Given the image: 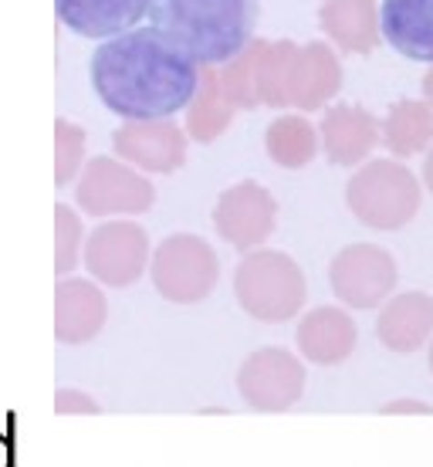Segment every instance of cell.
<instances>
[{
	"label": "cell",
	"instance_id": "cell-1",
	"mask_svg": "<svg viewBox=\"0 0 433 467\" xmlns=\"http://www.w3.org/2000/svg\"><path fill=\"white\" fill-rule=\"evenodd\" d=\"M200 65L163 27H132L92 55V88L122 119H173L193 102Z\"/></svg>",
	"mask_w": 433,
	"mask_h": 467
},
{
	"label": "cell",
	"instance_id": "cell-2",
	"mask_svg": "<svg viewBox=\"0 0 433 467\" xmlns=\"http://www.w3.org/2000/svg\"><path fill=\"white\" fill-rule=\"evenodd\" d=\"M149 21L200 65H223L254 37L258 0H149Z\"/></svg>",
	"mask_w": 433,
	"mask_h": 467
},
{
	"label": "cell",
	"instance_id": "cell-3",
	"mask_svg": "<svg viewBox=\"0 0 433 467\" xmlns=\"http://www.w3.org/2000/svg\"><path fill=\"white\" fill-rule=\"evenodd\" d=\"M234 298L251 318L264 326H282L304 308L308 281L292 254L254 247L234 268Z\"/></svg>",
	"mask_w": 433,
	"mask_h": 467
},
{
	"label": "cell",
	"instance_id": "cell-4",
	"mask_svg": "<svg viewBox=\"0 0 433 467\" xmlns=\"http://www.w3.org/2000/svg\"><path fill=\"white\" fill-rule=\"evenodd\" d=\"M345 207L369 231H399L420 211V180L397 156L369 160L345 183Z\"/></svg>",
	"mask_w": 433,
	"mask_h": 467
},
{
	"label": "cell",
	"instance_id": "cell-5",
	"mask_svg": "<svg viewBox=\"0 0 433 467\" xmlns=\"http://www.w3.org/2000/svg\"><path fill=\"white\" fill-rule=\"evenodd\" d=\"M152 288L173 305H197L221 281V257L197 234H170L152 251Z\"/></svg>",
	"mask_w": 433,
	"mask_h": 467
},
{
	"label": "cell",
	"instance_id": "cell-6",
	"mask_svg": "<svg viewBox=\"0 0 433 467\" xmlns=\"http://www.w3.org/2000/svg\"><path fill=\"white\" fill-rule=\"evenodd\" d=\"M75 203L92 217H136L152 211L156 187L142 176L139 166L112 156H95L78 173Z\"/></svg>",
	"mask_w": 433,
	"mask_h": 467
},
{
	"label": "cell",
	"instance_id": "cell-7",
	"mask_svg": "<svg viewBox=\"0 0 433 467\" xmlns=\"http://www.w3.org/2000/svg\"><path fill=\"white\" fill-rule=\"evenodd\" d=\"M397 261L379 244H349L328 265V285L345 308H379L397 288Z\"/></svg>",
	"mask_w": 433,
	"mask_h": 467
},
{
	"label": "cell",
	"instance_id": "cell-8",
	"mask_svg": "<svg viewBox=\"0 0 433 467\" xmlns=\"http://www.w3.org/2000/svg\"><path fill=\"white\" fill-rule=\"evenodd\" d=\"M149 261V234L136 221H106L85 237V268L106 288L136 285Z\"/></svg>",
	"mask_w": 433,
	"mask_h": 467
},
{
	"label": "cell",
	"instance_id": "cell-9",
	"mask_svg": "<svg viewBox=\"0 0 433 467\" xmlns=\"http://www.w3.org/2000/svg\"><path fill=\"white\" fill-rule=\"evenodd\" d=\"M237 389L258 413H284L304 393V366L292 349L268 346L251 352L237 369Z\"/></svg>",
	"mask_w": 433,
	"mask_h": 467
},
{
	"label": "cell",
	"instance_id": "cell-10",
	"mask_svg": "<svg viewBox=\"0 0 433 467\" xmlns=\"http://www.w3.org/2000/svg\"><path fill=\"white\" fill-rule=\"evenodd\" d=\"M213 227L237 251H254L278 227V200L254 180H241L217 197Z\"/></svg>",
	"mask_w": 433,
	"mask_h": 467
},
{
	"label": "cell",
	"instance_id": "cell-11",
	"mask_svg": "<svg viewBox=\"0 0 433 467\" xmlns=\"http://www.w3.org/2000/svg\"><path fill=\"white\" fill-rule=\"evenodd\" d=\"M112 150L142 173L166 176L187 166L190 132L170 119H126V126H119L112 136Z\"/></svg>",
	"mask_w": 433,
	"mask_h": 467
},
{
	"label": "cell",
	"instance_id": "cell-12",
	"mask_svg": "<svg viewBox=\"0 0 433 467\" xmlns=\"http://www.w3.org/2000/svg\"><path fill=\"white\" fill-rule=\"evenodd\" d=\"M108 318L106 292L85 278H65L55 285V339L61 346L92 342Z\"/></svg>",
	"mask_w": 433,
	"mask_h": 467
},
{
	"label": "cell",
	"instance_id": "cell-13",
	"mask_svg": "<svg viewBox=\"0 0 433 467\" xmlns=\"http://www.w3.org/2000/svg\"><path fill=\"white\" fill-rule=\"evenodd\" d=\"M318 136H322V150L325 160L335 166H363L369 160V152L379 142V122L373 112H366L363 106H349V102H335L325 109V119L318 122Z\"/></svg>",
	"mask_w": 433,
	"mask_h": 467
},
{
	"label": "cell",
	"instance_id": "cell-14",
	"mask_svg": "<svg viewBox=\"0 0 433 467\" xmlns=\"http://www.w3.org/2000/svg\"><path fill=\"white\" fill-rule=\"evenodd\" d=\"M298 352L315 366H342L359 346V326L339 305H318L302 316L294 332Z\"/></svg>",
	"mask_w": 433,
	"mask_h": 467
},
{
	"label": "cell",
	"instance_id": "cell-15",
	"mask_svg": "<svg viewBox=\"0 0 433 467\" xmlns=\"http://www.w3.org/2000/svg\"><path fill=\"white\" fill-rule=\"evenodd\" d=\"M342 88L339 55L322 41L302 45L294 51L292 71H288V106L298 112H318L332 102Z\"/></svg>",
	"mask_w": 433,
	"mask_h": 467
},
{
	"label": "cell",
	"instance_id": "cell-16",
	"mask_svg": "<svg viewBox=\"0 0 433 467\" xmlns=\"http://www.w3.org/2000/svg\"><path fill=\"white\" fill-rule=\"evenodd\" d=\"M55 11L68 31L106 41L149 17V0H55Z\"/></svg>",
	"mask_w": 433,
	"mask_h": 467
},
{
	"label": "cell",
	"instance_id": "cell-17",
	"mask_svg": "<svg viewBox=\"0 0 433 467\" xmlns=\"http://www.w3.org/2000/svg\"><path fill=\"white\" fill-rule=\"evenodd\" d=\"M376 339L383 342L389 352H410L423 349L433 339V298L423 292L393 295L376 318Z\"/></svg>",
	"mask_w": 433,
	"mask_h": 467
},
{
	"label": "cell",
	"instance_id": "cell-18",
	"mask_svg": "<svg viewBox=\"0 0 433 467\" xmlns=\"http://www.w3.org/2000/svg\"><path fill=\"white\" fill-rule=\"evenodd\" d=\"M379 31L403 58L433 65V0H383Z\"/></svg>",
	"mask_w": 433,
	"mask_h": 467
},
{
	"label": "cell",
	"instance_id": "cell-19",
	"mask_svg": "<svg viewBox=\"0 0 433 467\" xmlns=\"http://www.w3.org/2000/svg\"><path fill=\"white\" fill-rule=\"evenodd\" d=\"M318 24L332 45L349 55H369L379 45V4L376 0H325Z\"/></svg>",
	"mask_w": 433,
	"mask_h": 467
},
{
	"label": "cell",
	"instance_id": "cell-20",
	"mask_svg": "<svg viewBox=\"0 0 433 467\" xmlns=\"http://www.w3.org/2000/svg\"><path fill=\"white\" fill-rule=\"evenodd\" d=\"M234 99L227 95L221 82V68L217 65H203L200 71V88L193 102L187 106V132L193 142H213L234 122Z\"/></svg>",
	"mask_w": 433,
	"mask_h": 467
},
{
	"label": "cell",
	"instance_id": "cell-21",
	"mask_svg": "<svg viewBox=\"0 0 433 467\" xmlns=\"http://www.w3.org/2000/svg\"><path fill=\"white\" fill-rule=\"evenodd\" d=\"M383 146L397 160L420 156L433 146V106L427 99H399L383 119Z\"/></svg>",
	"mask_w": 433,
	"mask_h": 467
},
{
	"label": "cell",
	"instance_id": "cell-22",
	"mask_svg": "<svg viewBox=\"0 0 433 467\" xmlns=\"http://www.w3.org/2000/svg\"><path fill=\"white\" fill-rule=\"evenodd\" d=\"M318 136L315 122H308L302 112H284L268 126L264 132V150L278 166L284 170H302L318 156Z\"/></svg>",
	"mask_w": 433,
	"mask_h": 467
},
{
	"label": "cell",
	"instance_id": "cell-23",
	"mask_svg": "<svg viewBox=\"0 0 433 467\" xmlns=\"http://www.w3.org/2000/svg\"><path fill=\"white\" fill-rule=\"evenodd\" d=\"M268 41L261 37H251L241 51H237L231 61L217 65L221 68V82L227 88V95L234 99L237 109H258L261 106V95H258V65L261 55H264Z\"/></svg>",
	"mask_w": 433,
	"mask_h": 467
},
{
	"label": "cell",
	"instance_id": "cell-24",
	"mask_svg": "<svg viewBox=\"0 0 433 467\" xmlns=\"http://www.w3.org/2000/svg\"><path fill=\"white\" fill-rule=\"evenodd\" d=\"M294 51H298L294 41H268L258 65L261 106H271V109L288 106V71H292Z\"/></svg>",
	"mask_w": 433,
	"mask_h": 467
},
{
	"label": "cell",
	"instance_id": "cell-25",
	"mask_svg": "<svg viewBox=\"0 0 433 467\" xmlns=\"http://www.w3.org/2000/svg\"><path fill=\"white\" fill-rule=\"evenodd\" d=\"M85 160V129L58 119L55 122V187H68L71 180H78Z\"/></svg>",
	"mask_w": 433,
	"mask_h": 467
},
{
	"label": "cell",
	"instance_id": "cell-26",
	"mask_svg": "<svg viewBox=\"0 0 433 467\" xmlns=\"http://www.w3.org/2000/svg\"><path fill=\"white\" fill-rule=\"evenodd\" d=\"M82 217L68 203H55V275H68L82 254Z\"/></svg>",
	"mask_w": 433,
	"mask_h": 467
},
{
	"label": "cell",
	"instance_id": "cell-27",
	"mask_svg": "<svg viewBox=\"0 0 433 467\" xmlns=\"http://www.w3.org/2000/svg\"><path fill=\"white\" fill-rule=\"evenodd\" d=\"M55 413L58 417H71V413H102V407L95 403L82 389H58L55 393Z\"/></svg>",
	"mask_w": 433,
	"mask_h": 467
},
{
	"label": "cell",
	"instance_id": "cell-28",
	"mask_svg": "<svg viewBox=\"0 0 433 467\" xmlns=\"http://www.w3.org/2000/svg\"><path fill=\"white\" fill-rule=\"evenodd\" d=\"M383 413H420V417H430L433 407L430 403H420V400H393L383 407Z\"/></svg>",
	"mask_w": 433,
	"mask_h": 467
},
{
	"label": "cell",
	"instance_id": "cell-29",
	"mask_svg": "<svg viewBox=\"0 0 433 467\" xmlns=\"http://www.w3.org/2000/svg\"><path fill=\"white\" fill-rule=\"evenodd\" d=\"M423 187L433 193V146L427 150V160H423Z\"/></svg>",
	"mask_w": 433,
	"mask_h": 467
},
{
	"label": "cell",
	"instance_id": "cell-30",
	"mask_svg": "<svg viewBox=\"0 0 433 467\" xmlns=\"http://www.w3.org/2000/svg\"><path fill=\"white\" fill-rule=\"evenodd\" d=\"M423 99H427V102L433 106V68L423 75Z\"/></svg>",
	"mask_w": 433,
	"mask_h": 467
},
{
	"label": "cell",
	"instance_id": "cell-31",
	"mask_svg": "<svg viewBox=\"0 0 433 467\" xmlns=\"http://www.w3.org/2000/svg\"><path fill=\"white\" fill-rule=\"evenodd\" d=\"M430 373H433V339H430Z\"/></svg>",
	"mask_w": 433,
	"mask_h": 467
}]
</instances>
